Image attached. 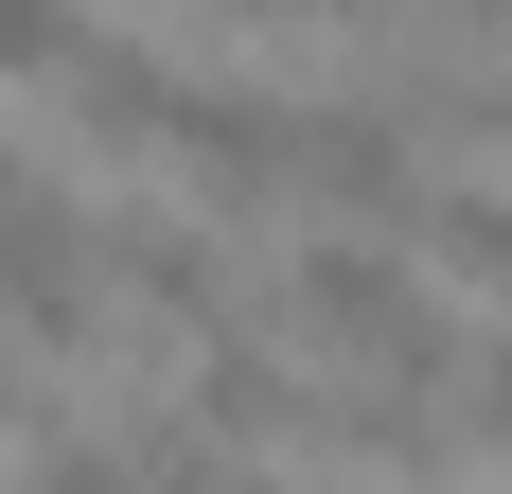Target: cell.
<instances>
[{"label":"cell","mask_w":512,"mask_h":494,"mask_svg":"<svg viewBox=\"0 0 512 494\" xmlns=\"http://www.w3.org/2000/svg\"><path fill=\"white\" fill-rule=\"evenodd\" d=\"M0 477H18V494H142V459H124V424H106V442H89V424H36Z\"/></svg>","instance_id":"52a82bcc"},{"label":"cell","mask_w":512,"mask_h":494,"mask_svg":"<svg viewBox=\"0 0 512 494\" xmlns=\"http://www.w3.org/2000/svg\"><path fill=\"white\" fill-rule=\"evenodd\" d=\"M265 318L301 353H336V371H371V389H460V318L424 283V247H389V230H301Z\"/></svg>","instance_id":"6da1fadb"},{"label":"cell","mask_w":512,"mask_h":494,"mask_svg":"<svg viewBox=\"0 0 512 494\" xmlns=\"http://www.w3.org/2000/svg\"><path fill=\"white\" fill-rule=\"evenodd\" d=\"M0 336L36 353V371H89V353L124 336V283H106V212L71 195V177H36V195L0 212Z\"/></svg>","instance_id":"7a4b0ae2"},{"label":"cell","mask_w":512,"mask_h":494,"mask_svg":"<svg viewBox=\"0 0 512 494\" xmlns=\"http://www.w3.org/2000/svg\"><path fill=\"white\" fill-rule=\"evenodd\" d=\"M477 142H512V71H495V89H477Z\"/></svg>","instance_id":"8fae6325"},{"label":"cell","mask_w":512,"mask_h":494,"mask_svg":"<svg viewBox=\"0 0 512 494\" xmlns=\"http://www.w3.org/2000/svg\"><path fill=\"white\" fill-rule=\"evenodd\" d=\"M159 195L212 212V230H248L265 195H301V89H265V71H195L177 142H159Z\"/></svg>","instance_id":"3957f363"},{"label":"cell","mask_w":512,"mask_h":494,"mask_svg":"<svg viewBox=\"0 0 512 494\" xmlns=\"http://www.w3.org/2000/svg\"><path fill=\"white\" fill-rule=\"evenodd\" d=\"M89 36H106V18H71V0H0V89H71Z\"/></svg>","instance_id":"ba28073f"},{"label":"cell","mask_w":512,"mask_h":494,"mask_svg":"<svg viewBox=\"0 0 512 494\" xmlns=\"http://www.w3.org/2000/svg\"><path fill=\"white\" fill-rule=\"evenodd\" d=\"M301 195H318V230H389L407 247L442 177H424V124L389 89H301Z\"/></svg>","instance_id":"5b68a950"},{"label":"cell","mask_w":512,"mask_h":494,"mask_svg":"<svg viewBox=\"0 0 512 494\" xmlns=\"http://www.w3.org/2000/svg\"><path fill=\"white\" fill-rule=\"evenodd\" d=\"M106 283H124V318L177 336V353L248 336V265H230V230L177 212V195H124V212H106Z\"/></svg>","instance_id":"277c9868"},{"label":"cell","mask_w":512,"mask_h":494,"mask_svg":"<svg viewBox=\"0 0 512 494\" xmlns=\"http://www.w3.org/2000/svg\"><path fill=\"white\" fill-rule=\"evenodd\" d=\"M407 247L442 265V283H477V300H512V177H442Z\"/></svg>","instance_id":"8992f818"},{"label":"cell","mask_w":512,"mask_h":494,"mask_svg":"<svg viewBox=\"0 0 512 494\" xmlns=\"http://www.w3.org/2000/svg\"><path fill=\"white\" fill-rule=\"evenodd\" d=\"M36 424H53V406H36V353L0 336V442H36Z\"/></svg>","instance_id":"30bf717a"},{"label":"cell","mask_w":512,"mask_h":494,"mask_svg":"<svg viewBox=\"0 0 512 494\" xmlns=\"http://www.w3.org/2000/svg\"><path fill=\"white\" fill-rule=\"evenodd\" d=\"M442 424H460V459H495V477H512V336H477V353H460Z\"/></svg>","instance_id":"9c48e42d"}]
</instances>
